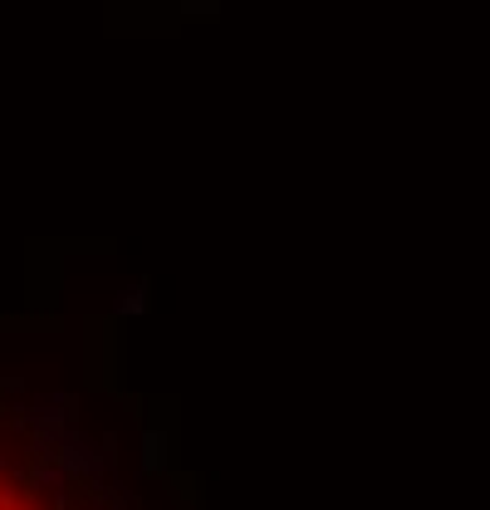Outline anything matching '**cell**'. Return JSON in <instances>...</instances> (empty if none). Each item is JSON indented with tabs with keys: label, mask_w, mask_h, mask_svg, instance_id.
<instances>
[{
	"label": "cell",
	"mask_w": 490,
	"mask_h": 510,
	"mask_svg": "<svg viewBox=\"0 0 490 510\" xmlns=\"http://www.w3.org/2000/svg\"><path fill=\"white\" fill-rule=\"evenodd\" d=\"M0 510H49V506L35 496V486H25L20 476H10L0 466Z\"/></svg>",
	"instance_id": "obj_1"
}]
</instances>
